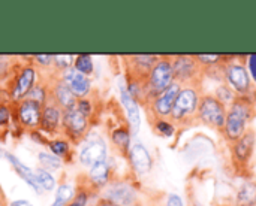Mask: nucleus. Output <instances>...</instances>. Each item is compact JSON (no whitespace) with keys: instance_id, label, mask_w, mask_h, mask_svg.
Returning <instances> with one entry per match:
<instances>
[{"instance_id":"1","label":"nucleus","mask_w":256,"mask_h":206,"mask_svg":"<svg viewBox=\"0 0 256 206\" xmlns=\"http://www.w3.org/2000/svg\"><path fill=\"white\" fill-rule=\"evenodd\" d=\"M255 115L254 105L246 96H237L226 112V120L224 126V135L228 141H238L248 130V124Z\"/></svg>"},{"instance_id":"2","label":"nucleus","mask_w":256,"mask_h":206,"mask_svg":"<svg viewBox=\"0 0 256 206\" xmlns=\"http://www.w3.org/2000/svg\"><path fill=\"white\" fill-rule=\"evenodd\" d=\"M200 99H201V94L195 85L182 87L176 99V103L172 106L171 115H170L171 121H174L176 124L184 126L188 121L194 120L198 115Z\"/></svg>"},{"instance_id":"3","label":"nucleus","mask_w":256,"mask_h":206,"mask_svg":"<svg viewBox=\"0 0 256 206\" xmlns=\"http://www.w3.org/2000/svg\"><path fill=\"white\" fill-rule=\"evenodd\" d=\"M174 82V72H172V61L170 57H159L154 67L150 72L147 79V96L148 103L147 106L160 94L164 93L171 84Z\"/></svg>"},{"instance_id":"4","label":"nucleus","mask_w":256,"mask_h":206,"mask_svg":"<svg viewBox=\"0 0 256 206\" xmlns=\"http://www.w3.org/2000/svg\"><path fill=\"white\" fill-rule=\"evenodd\" d=\"M226 106L219 102L213 94H201L198 105V118L208 127L224 130L226 120Z\"/></svg>"},{"instance_id":"5","label":"nucleus","mask_w":256,"mask_h":206,"mask_svg":"<svg viewBox=\"0 0 256 206\" xmlns=\"http://www.w3.org/2000/svg\"><path fill=\"white\" fill-rule=\"evenodd\" d=\"M172 61V72H174V82L180 84L182 87L195 85L200 81L201 66L195 60L194 55H176L171 58Z\"/></svg>"},{"instance_id":"6","label":"nucleus","mask_w":256,"mask_h":206,"mask_svg":"<svg viewBox=\"0 0 256 206\" xmlns=\"http://www.w3.org/2000/svg\"><path fill=\"white\" fill-rule=\"evenodd\" d=\"M102 198L108 204L118 206H134L136 202V190L124 181H116L106 186L105 192L102 193Z\"/></svg>"},{"instance_id":"7","label":"nucleus","mask_w":256,"mask_h":206,"mask_svg":"<svg viewBox=\"0 0 256 206\" xmlns=\"http://www.w3.org/2000/svg\"><path fill=\"white\" fill-rule=\"evenodd\" d=\"M225 81L238 94L244 96L250 90V75L244 64L230 61L225 66Z\"/></svg>"},{"instance_id":"8","label":"nucleus","mask_w":256,"mask_h":206,"mask_svg":"<svg viewBox=\"0 0 256 206\" xmlns=\"http://www.w3.org/2000/svg\"><path fill=\"white\" fill-rule=\"evenodd\" d=\"M182 90V85L177 84V82H172L164 93H160L150 105L148 108L152 109L156 121L158 120H165V118H170L171 115V111H172V106L176 103V99Z\"/></svg>"},{"instance_id":"9","label":"nucleus","mask_w":256,"mask_h":206,"mask_svg":"<svg viewBox=\"0 0 256 206\" xmlns=\"http://www.w3.org/2000/svg\"><path fill=\"white\" fill-rule=\"evenodd\" d=\"M128 73L129 79L147 82L152 69L154 67L156 61L159 60L158 55H132L128 57Z\"/></svg>"},{"instance_id":"10","label":"nucleus","mask_w":256,"mask_h":206,"mask_svg":"<svg viewBox=\"0 0 256 206\" xmlns=\"http://www.w3.org/2000/svg\"><path fill=\"white\" fill-rule=\"evenodd\" d=\"M62 124L63 129L68 132L70 139L80 141L84 138L87 127H88V117L81 114L76 108H72L69 111H64L62 115Z\"/></svg>"},{"instance_id":"11","label":"nucleus","mask_w":256,"mask_h":206,"mask_svg":"<svg viewBox=\"0 0 256 206\" xmlns=\"http://www.w3.org/2000/svg\"><path fill=\"white\" fill-rule=\"evenodd\" d=\"M46 99H51L60 109L62 112L64 111H69L72 108L76 106V96L70 91V88L62 81V78L58 76L57 79H54L51 88L48 90V97Z\"/></svg>"},{"instance_id":"12","label":"nucleus","mask_w":256,"mask_h":206,"mask_svg":"<svg viewBox=\"0 0 256 206\" xmlns=\"http://www.w3.org/2000/svg\"><path fill=\"white\" fill-rule=\"evenodd\" d=\"M106 156H108V150L106 145L102 139H93L90 142L86 144V147L82 148L81 154H80V162L86 166V168H93L98 163L106 162Z\"/></svg>"},{"instance_id":"13","label":"nucleus","mask_w":256,"mask_h":206,"mask_svg":"<svg viewBox=\"0 0 256 206\" xmlns=\"http://www.w3.org/2000/svg\"><path fill=\"white\" fill-rule=\"evenodd\" d=\"M42 105L34 100L24 99L18 102V120L26 129H36L40 124Z\"/></svg>"},{"instance_id":"14","label":"nucleus","mask_w":256,"mask_h":206,"mask_svg":"<svg viewBox=\"0 0 256 206\" xmlns=\"http://www.w3.org/2000/svg\"><path fill=\"white\" fill-rule=\"evenodd\" d=\"M62 81L70 88V91L76 96L84 99L90 91V81L86 75L80 73L74 66L62 70Z\"/></svg>"},{"instance_id":"15","label":"nucleus","mask_w":256,"mask_h":206,"mask_svg":"<svg viewBox=\"0 0 256 206\" xmlns=\"http://www.w3.org/2000/svg\"><path fill=\"white\" fill-rule=\"evenodd\" d=\"M256 142V135L254 129H248L244 132V135L234 142V159L237 163L240 165H248L250 157H252V153H254V148H255Z\"/></svg>"},{"instance_id":"16","label":"nucleus","mask_w":256,"mask_h":206,"mask_svg":"<svg viewBox=\"0 0 256 206\" xmlns=\"http://www.w3.org/2000/svg\"><path fill=\"white\" fill-rule=\"evenodd\" d=\"M129 157H130L132 168L135 169V172L138 175H146L152 171V166H153L152 156H150L148 150L141 142H136L130 147Z\"/></svg>"},{"instance_id":"17","label":"nucleus","mask_w":256,"mask_h":206,"mask_svg":"<svg viewBox=\"0 0 256 206\" xmlns=\"http://www.w3.org/2000/svg\"><path fill=\"white\" fill-rule=\"evenodd\" d=\"M120 100L126 109V115H128V121H129V127L132 135H136L141 126V115H140V106L138 103L134 100V97L129 94L128 88H124L123 85L120 87Z\"/></svg>"},{"instance_id":"18","label":"nucleus","mask_w":256,"mask_h":206,"mask_svg":"<svg viewBox=\"0 0 256 206\" xmlns=\"http://www.w3.org/2000/svg\"><path fill=\"white\" fill-rule=\"evenodd\" d=\"M34 78H36V70L33 66H26L15 84V88L12 90V100L15 102H21L26 99V96L28 94V91L32 90V87L34 85Z\"/></svg>"},{"instance_id":"19","label":"nucleus","mask_w":256,"mask_h":206,"mask_svg":"<svg viewBox=\"0 0 256 206\" xmlns=\"http://www.w3.org/2000/svg\"><path fill=\"white\" fill-rule=\"evenodd\" d=\"M62 115H63L62 109L51 99H46L45 106L42 108V115H40L42 129L46 132H56L60 124Z\"/></svg>"},{"instance_id":"20","label":"nucleus","mask_w":256,"mask_h":206,"mask_svg":"<svg viewBox=\"0 0 256 206\" xmlns=\"http://www.w3.org/2000/svg\"><path fill=\"white\" fill-rule=\"evenodd\" d=\"M4 156H6V159L14 165V168H15V171H16V174L38 193V195H42V189H40V186L38 184V181H36V177H34V171H32L30 168H27L26 165H22L15 156H12V154H8V153H4Z\"/></svg>"},{"instance_id":"21","label":"nucleus","mask_w":256,"mask_h":206,"mask_svg":"<svg viewBox=\"0 0 256 206\" xmlns=\"http://www.w3.org/2000/svg\"><path fill=\"white\" fill-rule=\"evenodd\" d=\"M110 174H111V168L106 162L98 163L93 168H90L88 171V180L92 183L93 189H100V187H106L110 184Z\"/></svg>"},{"instance_id":"22","label":"nucleus","mask_w":256,"mask_h":206,"mask_svg":"<svg viewBox=\"0 0 256 206\" xmlns=\"http://www.w3.org/2000/svg\"><path fill=\"white\" fill-rule=\"evenodd\" d=\"M238 206H256V184L246 181L237 195Z\"/></svg>"},{"instance_id":"23","label":"nucleus","mask_w":256,"mask_h":206,"mask_svg":"<svg viewBox=\"0 0 256 206\" xmlns=\"http://www.w3.org/2000/svg\"><path fill=\"white\" fill-rule=\"evenodd\" d=\"M213 96H214L219 102H222L225 106H231L232 102H234L236 97H237L236 91H234L228 84H220V85L216 88V91H214Z\"/></svg>"},{"instance_id":"24","label":"nucleus","mask_w":256,"mask_h":206,"mask_svg":"<svg viewBox=\"0 0 256 206\" xmlns=\"http://www.w3.org/2000/svg\"><path fill=\"white\" fill-rule=\"evenodd\" d=\"M74 195H75V190L72 189V186H68V184L60 186L56 193V201L51 206H66L74 198Z\"/></svg>"},{"instance_id":"25","label":"nucleus","mask_w":256,"mask_h":206,"mask_svg":"<svg viewBox=\"0 0 256 206\" xmlns=\"http://www.w3.org/2000/svg\"><path fill=\"white\" fill-rule=\"evenodd\" d=\"M111 139L123 151H129L130 150V133L126 129H117V130H114Z\"/></svg>"},{"instance_id":"26","label":"nucleus","mask_w":256,"mask_h":206,"mask_svg":"<svg viewBox=\"0 0 256 206\" xmlns=\"http://www.w3.org/2000/svg\"><path fill=\"white\" fill-rule=\"evenodd\" d=\"M34 177H36V181H38V184L40 186L42 190L51 192V190L54 189L56 181H54L52 175L48 174V171H45V169H42V168H38V169L34 171Z\"/></svg>"},{"instance_id":"27","label":"nucleus","mask_w":256,"mask_h":206,"mask_svg":"<svg viewBox=\"0 0 256 206\" xmlns=\"http://www.w3.org/2000/svg\"><path fill=\"white\" fill-rule=\"evenodd\" d=\"M195 60L200 63L201 67H206V69H210V67H214L218 64H220L225 57L220 55V54H212V55H207V54H198V55H194Z\"/></svg>"},{"instance_id":"28","label":"nucleus","mask_w":256,"mask_h":206,"mask_svg":"<svg viewBox=\"0 0 256 206\" xmlns=\"http://www.w3.org/2000/svg\"><path fill=\"white\" fill-rule=\"evenodd\" d=\"M74 67L80 72V73H82V75H90V73H93V61H92V57L90 55H78L76 58H75V64H74Z\"/></svg>"},{"instance_id":"29","label":"nucleus","mask_w":256,"mask_h":206,"mask_svg":"<svg viewBox=\"0 0 256 206\" xmlns=\"http://www.w3.org/2000/svg\"><path fill=\"white\" fill-rule=\"evenodd\" d=\"M39 163L42 165V169L48 171H57L62 166V160L58 157L46 153H39Z\"/></svg>"},{"instance_id":"30","label":"nucleus","mask_w":256,"mask_h":206,"mask_svg":"<svg viewBox=\"0 0 256 206\" xmlns=\"http://www.w3.org/2000/svg\"><path fill=\"white\" fill-rule=\"evenodd\" d=\"M154 130L159 133V135H164V136H172L174 132H176V126L166 120H158L156 124H154Z\"/></svg>"},{"instance_id":"31","label":"nucleus","mask_w":256,"mask_h":206,"mask_svg":"<svg viewBox=\"0 0 256 206\" xmlns=\"http://www.w3.org/2000/svg\"><path fill=\"white\" fill-rule=\"evenodd\" d=\"M50 150L54 153L56 157L62 159V157H64L69 153V145L64 141H54V142L50 144Z\"/></svg>"},{"instance_id":"32","label":"nucleus","mask_w":256,"mask_h":206,"mask_svg":"<svg viewBox=\"0 0 256 206\" xmlns=\"http://www.w3.org/2000/svg\"><path fill=\"white\" fill-rule=\"evenodd\" d=\"M72 60H75V57H72V55H54L52 64H56L57 69L64 70L72 66Z\"/></svg>"},{"instance_id":"33","label":"nucleus","mask_w":256,"mask_h":206,"mask_svg":"<svg viewBox=\"0 0 256 206\" xmlns=\"http://www.w3.org/2000/svg\"><path fill=\"white\" fill-rule=\"evenodd\" d=\"M88 202V193L86 190H80L78 195L75 196V199L72 202H69L66 206H86Z\"/></svg>"},{"instance_id":"34","label":"nucleus","mask_w":256,"mask_h":206,"mask_svg":"<svg viewBox=\"0 0 256 206\" xmlns=\"http://www.w3.org/2000/svg\"><path fill=\"white\" fill-rule=\"evenodd\" d=\"M81 114H84L86 117H88L90 114H92V105H90V102L88 100H86V99H80L78 102H76V106H75Z\"/></svg>"},{"instance_id":"35","label":"nucleus","mask_w":256,"mask_h":206,"mask_svg":"<svg viewBox=\"0 0 256 206\" xmlns=\"http://www.w3.org/2000/svg\"><path fill=\"white\" fill-rule=\"evenodd\" d=\"M34 60L39 63V64H44V66H51L52 61H54V55H45V54H38L34 57Z\"/></svg>"},{"instance_id":"36","label":"nucleus","mask_w":256,"mask_h":206,"mask_svg":"<svg viewBox=\"0 0 256 206\" xmlns=\"http://www.w3.org/2000/svg\"><path fill=\"white\" fill-rule=\"evenodd\" d=\"M165 206H183V201L178 195H170L166 199V205Z\"/></svg>"},{"instance_id":"37","label":"nucleus","mask_w":256,"mask_h":206,"mask_svg":"<svg viewBox=\"0 0 256 206\" xmlns=\"http://www.w3.org/2000/svg\"><path fill=\"white\" fill-rule=\"evenodd\" d=\"M248 64H249V73L252 75V78L255 79L256 82V54H254V55H249L248 57Z\"/></svg>"},{"instance_id":"38","label":"nucleus","mask_w":256,"mask_h":206,"mask_svg":"<svg viewBox=\"0 0 256 206\" xmlns=\"http://www.w3.org/2000/svg\"><path fill=\"white\" fill-rule=\"evenodd\" d=\"M9 109L6 106H0V126H4L8 121H9Z\"/></svg>"},{"instance_id":"39","label":"nucleus","mask_w":256,"mask_h":206,"mask_svg":"<svg viewBox=\"0 0 256 206\" xmlns=\"http://www.w3.org/2000/svg\"><path fill=\"white\" fill-rule=\"evenodd\" d=\"M9 206H33L30 202H27V201H14L12 204Z\"/></svg>"},{"instance_id":"40","label":"nucleus","mask_w":256,"mask_h":206,"mask_svg":"<svg viewBox=\"0 0 256 206\" xmlns=\"http://www.w3.org/2000/svg\"><path fill=\"white\" fill-rule=\"evenodd\" d=\"M4 202H6V198H4L3 190H2V187H0V206H4Z\"/></svg>"},{"instance_id":"41","label":"nucleus","mask_w":256,"mask_h":206,"mask_svg":"<svg viewBox=\"0 0 256 206\" xmlns=\"http://www.w3.org/2000/svg\"><path fill=\"white\" fill-rule=\"evenodd\" d=\"M98 206H118V205H114V204H108V202H102L100 205Z\"/></svg>"},{"instance_id":"42","label":"nucleus","mask_w":256,"mask_h":206,"mask_svg":"<svg viewBox=\"0 0 256 206\" xmlns=\"http://www.w3.org/2000/svg\"><path fill=\"white\" fill-rule=\"evenodd\" d=\"M3 154H4V153H3V151H2V150H0V156H3Z\"/></svg>"}]
</instances>
